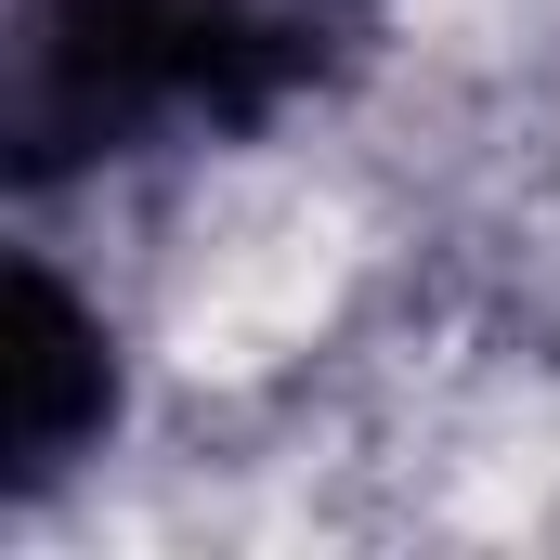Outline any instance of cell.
I'll list each match as a JSON object with an SVG mask.
<instances>
[{
	"instance_id": "6da1fadb",
	"label": "cell",
	"mask_w": 560,
	"mask_h": 560,
	"mask_svg": "<svg viewBox=\"0 0 560 560\" xmlns=\"http://www.w3.org/2000/svg\"><path fill=\"white\" fill-rule=\"evenodd\" d=\"M156 143H209L170 0H0V170L26 196Z\"/></svg>"
},
{
	"instance_id": "7a4b0ae2",
	"label": "cell",
	"mask_w": 560,
	"mask_h": 560,
	"mask_svg": "<svg viewBox=\"0 0 560 560\" xmlns=\"http://www.w3.org/2000/svg\"><path fill=\"white\" fill-rule=\"evenodd\" d=\"M118 430V339L39 248H13V300H0V495L39 509L92 443Z\"/></svg>"
},
{
	"instance_id": "3957f363",
	"label": "cell",
	"mask_w": 560,
	"mask_h": 560,
	"mask_svg": "<svg viewBox=\"0 0 560 560\" xmlns=\"http://www.w3.org/2000/svg\"><path fill=\"white\" fill-rule=\"evenodd\" d=\"M378 13L392 0H170L196 105H209V143H248V131H275L287 105L339 92L365 66Z\"/></svg>"
}]
</instances>
